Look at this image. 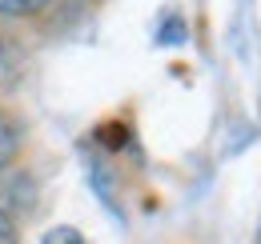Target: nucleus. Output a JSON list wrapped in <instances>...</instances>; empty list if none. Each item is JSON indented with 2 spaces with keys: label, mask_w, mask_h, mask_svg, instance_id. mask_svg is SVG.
<instances>
[{
  "label": "nucleus",
  "mask_w": 261,
  "mask_h": 244,
  "mask_svg": "<svg viewBox=\"0 0 261 244\" xmlns=\"http://www.w3.org/2000/svg\"><path fill=\"white\" fill-rule=\"evenodd\" d=\"M0 208L12 216H29L36 208V180L33 172H12V176H4L0 184Z\"/></svg>",
  "instance_id": "obj_1"
},
{
  "label": "nucleus",
  "mask_w": 261,
  "mask_h": 244,
  "mask_svg": "<svg viewBox=\"0 0 261 244\" xmlns=\"http://www.w3.org/2000/svg\"><path fill=\"white\" fill-rule=\"evenodd\" d=\"M20 152V124L12 112H4L0 108V172H8L12 168V160Z\"/></svg>",
  "instance_id": "obj_2"
},
{
  "label": "nucleus",
  "mask_w": 261,
  "mask_h": 244,
  "mask_svg": "<svg viewBox=\"0 0 261 244\" xmlns=\"http://www.w3.org/2000/svg\"><path fill=\"white\" fill-rule=\"evenodd\" d=\"M53 0H0V16H36Z\"/></svg>",
  "instance_id": "obj_3"
},
{
  "label": "nucleus",
  "mask_w": 261,
  "mask_h": 244,
  "mask_svg": "<svg viewBox=\"0 0 261 244\" xmlns=\"http://www.w3.org/2000/svg\"><path fill=\"white\" fill-rule=\"evenodd\" d=\"M40 244H89V240H85L76 228H68V224H57V228H48V232H44V240H40Z\"/></svg>",
  "instance_id": "obj_4"
},
{
  "label": "nucleus",
  "mask_w": 261,
  "mask_h": 244,
  "mask_svg": "<svg viewBox=\"0 0 261 244\" xmlns=\"http://www.w3.org/2000/svg\"><path fill=\"white\" fill-rule=\"evenodd\" d=\"M0 244H20V228L4 208H0Z\"/></svg>",
  "instance_id": "obj_5"
}]
</instances>
